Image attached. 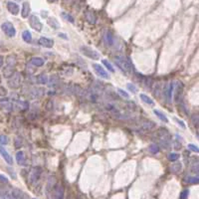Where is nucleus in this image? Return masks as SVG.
I'll list each match as a JSON object with an SVG mask.
<instances>
[{
  "label": "nucleus",
  "instance_id": "obj_1",
  "mask_svg": "<svg viewBox=\"0 0 199 199\" xmlns=\"http://www.w3.org/2000/svg\"><path fill=\"white\" fill-rule=\"evenodd\" d=\"M114 63L118 66V68H121L122 71L125 72H131L132 70V66L131 64V62L126 59L125 57L122 56H116L114 57Z\"/></svg>",
  "mask_w": 199,
  "mask_h": 199
},
{
  "label": "nucleus",
  "instance_id": "obj_2",
  "mask_svg": "<svg viewBox=\"0 0 199 199\" xmlns=\"http://www.w3.org/2000/svg\"><path fill=\"white\" fill-rule=\"evenodd\" d=\"M16 66V58L15 56H9L6 60V66L3 70V75L4 77L9 78L13 75V70Z\"/></svg>",
  "mask_w": 199,
  "mask_h": 199
},
{
  "label": "nucleus",
  "instance_id": "obj_3",
  "mask_svg": "<svg viewBox=\"0 0 199 199\" xmlns=\"http://www.w3.org/2000/svg\"><path fill=\"white\" fill-rule=\"evenodd\" d=\"M80 51H81V53L84 56H86L92 60H99L101 57L100 53L98 51L88 46H81L80 47Z\"/></svg>",
  "mask_w": 199,
  "mask_h": 199
},
{
  "label": "nucleus",
  "instance_id": "obj_4",
  "mask_svg": "<svg viewBox=\"0 0 199 199\" xmlns=\"http://www.w3.org/2000/svg\"><path fill=\"white\" fill-rule=\"evenodd\" d=\"M103 91V88H92L89 91L87 92V95H86V98L89 100L92 103H98L100 101L101 98V93Z\"/></svg>",
  "mask_w": 199,
  "mask_h": 199
},
{
  "label": "nucleus",
  "instance_id": "obj_5",
  "mask_svg": "<svg viewBox=\"0 0 199 199\" xmlns=\"http://www.w3.org/2000/svg\"><path fill=\"white\" fill-rule=\"evenodd\" d=\"M159 139H160L161 145L164 147V148H169L170 147V135L168 134V131L164 129L159 130Z\"/></svg>",
  "mask_w": 199,
  "mask_h": 199
},
{
  "label": "nucleus",
  "instance_id": "obj_6",
  "mask_svg": "<svg viewBox=\"0 0 199 199\" xmlns=\"http://www.w3.org/2000/svg\"><path fill=\"white\" fill-rule=\"evenodd\" d=\"M21 85V74L20 73H15L13 74L8 80V86L11 89H18Z\"/></svg>",
  "mask_w": 199,
  "mask_h": 199
},
{
  "label": "nucleus",
  "instance_id": "obj_7",
  "mask_svg": "<svg viewBox=\"0 0 199 199\" xmlns=\"http://www.w3.org/2000/svg\"><path fill=\"white\" fill-rule=\"evenodd\" d=\"M42 174V168L40 166H35L30 170L29 173V181L31 183H35L40 179V176Z\"/></svg>",
  "mask_w": 199,
  "mask_h": 199
},
{
  "label": "nucleus",
  "instance_id": "obj_8",
  "mask_svg": "<svg viewBox=\"0 0 199 199\" xmlns=\"http://www.w3.org/2000/svg\"><path fill=\"white\" fill-rule=\"evenodd\" d=\"M29 24L31 26V28L34 29L35 31L37 32H41L42 28H43V25L41 23V21L38 18L36 15H31L30 18H29Z\"/></svg>",
  "mask_w": 199,
  "mask_h": 199
},
{
  "label": "nucleus",
  "instance_id": "obj_9",
  "mask_svg": "<svg viewBox=\"0 0 199 199\" xmlns=\"http://www.w3.org/2000/svg\"><path fill=\"white\" fill-rule=\"evenodd\" d=\"M1 29L8 37H14L16 35V30L14 28V26H13V24L10 23V22H4L1 25Z\"/></svg>",
  "mask_w": 199,
  "mask_h": 199
},
{
  "label": "nucleus",
  "instance_id": "obj_10",
  "mask_svg": "<svg viewBox=\"0 0 199 199\" xmlns=\"http://www.w3.org/2000/svg\"><path fill=\"white\" fill-rule=\"evenodd\" d=\"M53 199H64V188L60 184H55L52 187Z\"/></svg>",
  "mask_w": 199,
  "mask_h": 199
},
{
  "label": "nucleus",
  "instance_id": "obj_11",
  "mask_svg": "<svg viewBox=\"0 0 199 199\" xmlns=\"http://www.w3.org/2000/svg\"><path fill=\"white\" fill-rule=\"evenodd\" d=\"M93 68H94V71L99 77L103 78V79H106V80H110V75L106 72V70L102 67V66H100L99 64H93Z\"/></svg>",
  "mask_w": 199,
  "mask_h": 199
},
{
  "label": "nucleus",
  "instance_id": "obj_12",
  "mask_svg": "<svg viewBox=\"0 0 199 199\" xmlns=\"http://www.w3.org/2000/svg\"><path fill=\"white\" fill-rule=\"evenodd\" d=\"M173 91L175 92L174 93V97H175V101L178 102L180 101L181 99V96H182V91H183V85L181 82H177L176 83V85L174 86L173 85Z\"/></svg>",
  "mask_w": 199,
  "mask_h": 199
},
{
  "label": "nucleus",
  "instance_id": "obj_13",
  "mask_svg": "<svg viewBox=\"0 0 199 199\" xmlns=\"http://www.w3.org/2000/svg\"><path fill=\"white\" fill-rule=\"evenodd\" d=\"M0 153H1V155L3 156L4 159H5V161L8 163V164H9V165L13 164V158H12V156L10 155L9 152H8L5 148H4L1 144H0Z\"/></svg>",
  "mask_w": 199,
  "mask_h": 199
},
{
  "label": "nucleus",
  "instance_id": "obj_14",
  "mask_svg": "<svg viewBox=\"0 0 199 199\" xmlns=\"http://www.w3.org/2000/svg\"><path fill=\"white\" fill-rule=\"evenodd\" d=\"M39 44L45 48H52L54 46V41L52 39L46 38V37H41L39 39Z\"/></svg>",
  "mask_w": 199,
  "mask_h": 199
},
{
  "label": "nucleus",
  "instance_id": "obj_15",
  "mask_svg": "<svg viewBox=\"0 0 199 199\" xmlns=\"http://www.w3.org/2000/svg\"><path fill=\"white\" fill-rule=\"evenodd\" d=\"M7 9L13 15H17L19 13V6H18V4H16L15 2H12V1L8 2L7 3Z\"/></svg>",
  "mask_w": 199,
  "mask_h": 199
},
{
  "label": "nucleus",
  "instance_id": "obj_16",
  "mask_svg": "<svg viewBox=\"0 0 199 199\" xmlns=\"http://www.w3.org/2000/svg\"><path fill=\"white\" fill-rule=\"evenodd\" d=\"M31 8H30V3L29 2H24L23 5H22V11H21V15L23 18H27L28 15L30 14Z\"/></svg>",
  "mask_w": 199,
  "mask_h": 199
},
{
  "label": "nucleus",
  "instance_id": "obj_17",
  "mask_svg": "<svg viewBox=\"0 0 199 199\" xmlns=\"http://www.w3.org/2000/svg\"><path fill=\"white\" fill-rule=\"evenodd\" d=\"M16 160L19 165H25L26 164V156L23 151H18L16 153Z\"/></svg>",
  "mask_w": 199,
  "mask_h": 199
},
{
  "label": "nucleus",
  "instance_id": "obj_18",
  "mask_svg": "<svg viewBox=\"0 0 199 199\" xmlns=\"http://www.w3.org/2000/svg\"><path fill=\"white\" fill-rule=\"evenodd\" d=\"M85 17H86V20L89 22L90 24H95L96 23L97 17H96L95 13L93 11H87L85 13Z\"/></svg>",
  "mask_w": 199,
  "mask_h": 199
},
{
  "label": "nucleus",
  "instance_id": "obj_19",
  "mask_svg": "<svg viewBox=\"0 0 199 199\" xmlns=\"http://www.w3.org/2000/svg\"><path fill=\"white\" fill-rule=\"evenodd\" d=\"M44 63H45V61H44V59L40 58V57H33L31 59V64L34 65L35 67H41V66L44 65Z\"/></svg>",
  "mask_w": 199,
  "mask_h": 199
},
{
  "label": "nucleus",
  "instance_id": "obj_20",
  "mask_svg": "<svg viewBox=\"0 0 199 199\" xmlns=\"http://www.w3.org/2000/svg\"><path fill=\"white\" fill-rule=\"evenodd\" d=\"M172 94H173V84L170 83L168 85V87L166 88V92H165L166 99H167V101H168V102H171Z\"/></svg>",
  "mask_w": 199,
  "mask_h": 199
},
{
  "label": "nucleus",
  "instance_id": "obj_21",
  "mask_svg": "<svg viewBox=\"0 0 199 199\" xmlns=\"http://www.w3.org/2000/svg\"><path fill=\"white\" fill-rule=\"evenodd\" d=\"M105 41L107 43V45L113 46L114 45V36L110 32H107L105 34Z\"/></svg>",
  "mask_w": 199,
  "mask_h": 199
},
{
  "label": "nucleus",
  "instance_id": "obj_22",
  "mask_svg": "<svg viewBox=\"0 0 199 199\" xmlns=\"http://www.w3.org/2000/svg\"><path fill=\"white\" fill-rule=\"evenodd\" d=\"M22 38H23V40L26 43H31V41H32V34H31L30 31L25 30L22 33Z\"/></svg>",
  "mask_w": 199,
  "mask_h": 199
},
{
  "label": "nucleus",
  "instance_id": "obj_23",
  "mask_svg": "<svg viewBox=\"0 0 199 199\" xmlns=\"http://www.w3.org/2000/svg\"><path fill=\"white\" fill-rule=\"evenodd\" d=\"M181 147H182V139H181V138L179 135H175V139H174V143H173V147L176 150H178V149L181 148Z\"/></svg>",
  "mask_w": 199,
  "mask_h": 199
},
{
  "label": "nucleus",
  "instance_id": "obj_24",
  "mask_svg": "<svg viewBox=\"0 0 199 199\" xmlns=\"http://www.w3.org/2000/svg\"><path fill=\"white\" fill-rule=\"evenodd\" d=\"M153 113H154V114L160 119V121H162V122H168V118H166V116L164 114H162L161 112H159L158 110H153Z\"/></svg>",
  "mask_w": 199,
  "mask_h": 199
},
{
  "label": "nucleus",
  "instance_id": "obj_25",
  "mask_svg": "<svg viewBox=\"0 0 199 199\" xmlns=\"http://www.w3.org/2000/svg\"><path fill=\"white\" fill-rule=\"evenodd\" d=\"M48 24H49L51 27L54 28V29L60 28V23L56 18H49V19H48Z\"/></svg>",
  "mask_w": 199,
  "mask_h": 199
},
{
  "label": "nucleus",
  "instance_id": "obj_26",
  "mask_svg": "<svg viewBox=\"0 0 199 199\" xmlns=\"http://www.w3.org/2000/svg\"><path fill=\"white\" fill-rule=\"evenodd\" d=\"M148 151L150 153H152V154H156L159 152V147H158V145L155 144V143H151V144H149V147H148Z\"/></svg>",
  "mask_w": 199,
  "mask_h": 199
},
{
  "label": "nucleus",
  "instance_id": "obj_27",
  "mask_svg": "<svg viewBox=\"0 0 199 199\" xmlns=\"http://www.w3.org/2000/svg\"><path fill=\"white\" fill-rule=\"evenodd\" d=\"M37 82H38V84H41V85H45V84L48 83V77L45 74H41L37 78Z\"/></svg>",
  "mask_w": 199,
  "mask_h": 199
},
{
  "label": "nucleus",
  "instance_id": "obj_28",
  "mask_svg": "<svg viewBox=\"0 0 199 199\" xmlns=\"http://www.w3.org/2000/svg\"><path fill=\"white\" fill-rule=\"evenodd\" d=\"M139 97H140V99L143 100V103H145V104H147V105H154V103H153V101L149 98V97H147V95H143V94H140L139 95Z\"/></svg>",
  "mask_w": 199,
  "mask_h": 199
},
{
  "label": "nucleus",
  "instance_id": "obj_29",
  "mask_svg": "<svg viewBox=\"0 0 199 199\" xmlns=\"http://www.w3.org/2000/svg\"><path fill=\"white\" fill-rule=\"evenodd\" d=\"M154 126H155V123H154V122H144L143 125V129L144 131H150V130H152Z\"/></svg>",
  "mask_w": 199,
  "mask_h": 199
},
{
  "label": "nucleus",
  "instance_id": "obj_30",
  "mask_svg": "<svg viewBox=\"0 0 199 199\" xmlns=\"http://www.w3.org/2000/svg\"><path fill=\"white\" fill-rule=\"evenodd\" d=\"M181 168H182V165H181V163L180 162H176V163H173V164L171 165V170L173 171V172H179L181 170Z\"/></svg>",
  "mask_w": 199,
  "mask_h": 199
},
{
  "label": "nucleus",
  "instance_id": "obj_31",
  "mask_svg": "<svg viewBox=\"0 0 199 199\" xmlns=\"http://www.w3.org/2000/svg\"><path fill=\"white\" fill-rule=\"evenodd\" d=\"M167 158H168V160H170V161H176L179 158V154L175 153V152H171L167 155Z\"/></svg>",
  "mask_w": 199,
  "mask_h": 199
},
{
  "label": "nucleus",
  "instance_id": "obj_32",
  "mask_svg": "<svg viewBox=\"0 0 199 199\" xmlns=\"http://www.w3.org/2000/svg\"><path fill=\"white\" fill-rule=\"evenodd\" d=\"M62 17H63V18L65 19V20H67V21H69L70 23H74V18L72 16H71L70 14H68V13H66V12H62Z\"/></svg>",
  "mask_w": 199,
  "mask_h": 199
},
{
  "label": "nucleus",
  "instance_id": "obj_33",
  "mask_svg": "<svg viewBox=\"0 0 199 199\" xmlns=\"http://www.w3.org/2000/svg\"><path fill=\"white\" fill-rule=\"evenodd\" d=\"M185 182H187V183H198V177L196 176V177H192V176H187L186 178H185Z\"/></svg>",
  "mask_w": 199,
  "mask_h": 199
},
{
  "label": "nucleus",
  "instance_id": "obj_34",
  "mask_svg": "<svg viewBox=\"0 0 199 199\" xmlns=\"http://www.w3.org/2000/svg\"><path fill=\"white\" fill-rule=\"evenodd\" d=\"M102 62H103V64L106 66V67L108 68V70L110 71V72H112V73H114V67H113L112 64H110L109 61H107V60H102Z\"/></svg>",
  "mask_w": 199,
  "mask_h": 199
},
{
  "label": "nucleus",
  "instance_id": "obj_35",
  "mask_svg": "<svg viewBox=\"0 0 199 199\" xmlns=\"http://www.w3.org/2000/svg\"><path fill=\"white\" fill-rule=\"evenodd\" d=\"M17 106H18L19 110H26L28 108V104L26 103V102H19V103H17Z\"/></svg>",
  "mask_w": 199,
  "mask_h": 199
},
{
  "label": "nucleus",
  "instance_id": "obj_36",
  "mask_svg": "<svg viewBox=\"0 0 199 199\" xmlns=\"http://www.w3.org/2000/svg\"><path fill=\"white\" fill-rule=\"evenodd\" d=\"M118 94L121 95L122 97H123L125 99H129L130 98V96H129V94H127L126 92H125L123 90H122V89H118Z\"/></svg>",
  "mask_w": 199,
  "mask_h": 199
},
{
  "label": "nucleus",
  "instance_id": "obj_37",
  "mask_svg": "<svg viewBox=\"0 0 199 199\" xmlns=\"http://www.w3.org/2000/svg\"><path fill=\"white\" fill-rule=\"evenodd\" d=\"M0 143H1L2 145L8 143V139H7L6 135H0Z\"/></svg>",
  "mask_w": 199,
  "mask_h": 199
},
{
  "label": "nucleus",
  "instance_id": "obj_38",
  "mask_svg": "<svg viewBox=\"0 0 199 199\" xmlns=\"http://www.w3.org/2000/svg\"><path fill=\"white\" fill-rule=\"evenodd\" d=\"M126 87H127V89H129L130 91H131L132 93H136V92H138V89H136V87L134 85V84H127Z\"/></svg>",
  "mask_w": 199,
  "mask_h": 199
},
{
  "label": "nucleus",
  "instance_id": "obj_39",
  "mask_svg": "<svg viewBox=\"0 0 199 199\" xmlns=\"http://www.w3.org/2000/svg\"><path fill=\"white\" fill-rule=\"evenodd\" d=\"M188 148L190 149V150H192V151H194V152H196V153H198V147H196V145H194V144H188Z\"/></svg>",
  "mask_w": 199,
  "mask_h": 199
},
{
  "label": "nucleus",
  "instance_id": "obj_40",
  "mask_svg": "<svg viewBox=\"0 0 199 199\" xmlns=\"http://www.w3.org/2000/svg\"><path fill=\"white\" fill-rule=\"evenodd\" d=\"M188 194H189V191H188V190H184V191H182V193H181L180 199H187Z\"/></svg>",
  "mask_w": 199,
  "mask_h": 199
},
{
  "label": "nucleus",
  "instance_id": "obj_41",
  "mask_svg": "<svg viewBox=\"0 0 199 199\" xmlns=\"http://www.w3.org/2000/svg\"><path fill=\"white\" fill-rule=\"evenodd\" d=\"M192 121H193V125L196 126V127H197L198 126V116L197 114H194L192 118Z\"/></svg>",
  "mask_w": 199,
  "mask_h": 199
},
{
  "label": "nucleus",
  "instance_id": "obj_42",
  "mask_svg": "<svg viewBox=\"0 0 199 199\" xmlns=\"http://www.w3.org/2000/svg\"><path fill=\"white\" fill-rule=\"evenodd\" d=\"M0 181H1V182H3V183H7L8 182L7 178L5 177V176H3V175H0Z\"/></svg>",
  "mask_w": 199,
  "mask_h": 199
},
{
  "label": "nucleus",
  "instance_id": "obj_43",
  "mask_svg": "<svg viewBox=\"0 0 199 199\" xmlns=\"http://www.w3.org/2000/svg\"><path fill=\"white\" fill-rule=\"evenodd\" d=\"M175 121L178 122V125H180V126L182 127V129H185V125L183 123V122H182V121H179V119H177V118H175Z\"/></svg>",
  "mask_w": 199,
  "mask_h": 199
},
{
  "label": "nucleus",
  "instance_id": "obj_44",
  "mask_svg": "<svg viewBox=\"0 0 199 199\" xmlns=\"http://www.w3.org/2000/svg\"><path fill=\"white\" fill-rule=\"evenodd\" d=\"M58 36L61 37V38H64V39H66V40H68V37H66V35H65L64 33H59Z\"/></svg>",
  "mask_w": 199,
  "mask_h": 199
},
{
  "label": "nucleus",
  "instance_id": "obj_45",
  "mask_svg": "<svg viewBox=\"0 0 199 199\" xmlns=\"http://www.w3.org/2000/svg\"><path fill=\"white\" fill-rule=\"evenodd\" d=\"M42 16L43 17H47V11H42Z\"/></svg>",
  "mask_w": 199,
  "mask_h": 199
},
{
  "label": "nucleus",
  "instance_id": "obj_46",
  "mask_svg": "<svg viewBox=\"0 0 199 199\" xmlns=\"http://www.w3.org/2000/svg\"><path fill=\"white\" fill-rule=\"evenodd\" d=\"M49 2H56V1H58V0H48Z\"/></svg>",
  "mask_w": 199,
  "mask_h": 199
},
{
  "label": "nucleus",
  "instance_id": "obj_47",
  "mask_svg": "<svg viewBox=\"0 0 199 199\" xmlns=\"http://www.w3.org/2000/svg\"><path fill=\"white\" fill-rule=\"evenodd\" d=\"M20 199H27V198H26V197H24V196H22V197H21Z\"/></svg>",
  "mask_w": 199,
  "mask_h": 199
},
{
  "label": "nucleus",
  "instance_id": "obj_48",
  "mask_svg": "<svg viewBox=\"0 0 199 199\" xmlns=\"http://www.w3.org/2000/svg\"><path fill=\"white\" fill-rule=\"evenodd\" d=\"M18 1H20V0H18Z\"/></svg>",
  "mask_w": 199,
  "mask_h": 199
}]
</instances>
